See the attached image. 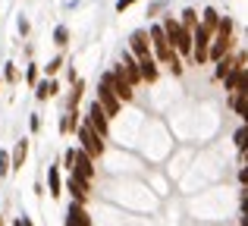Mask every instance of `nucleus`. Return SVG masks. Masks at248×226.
<instances>
[{"instance_id":"ea45409f","label":"nucleus","mask_w":248,"mask_h":226,"mask_svg":"<svg viewBox=\"0 0 248 226\" xmlns=\"http://www.w3.org/2000/svg\"><path fill=\"white\" fill-rule=\"evenodd\" d=\"M239 226H248V211H242V217H239Z\"/></svg>"},{"instance_id":"9d476101","label":"nucleus","mask_w":248,"mask_h":226,"mask_svg":"<svg viewBox=\"0 0 248 226\" xmlns=\"http://www.w3.org/2000/svg\"><path fill=\"white\" fill-rule=\"evenodd\" d=\"M66 192L73 195V201H79V204H88L91 201V182H85V179H79V176H69L66 179Z\"/></svg>"},{"instance_id":"c03bdc74","label":"nucleus","mask_w":248,"mask_h":226,"mask_svg":"<svg viewBox=\"0 0 248 226\" xmlns=\"http://www.w3.org/2000/svg\"><path fill=\"white\" fill-rule=\"evenodd\" d=\"M0 85H3V79H0Z\"/></svg>"},{"instance_id":"6ab92c4d","label":"nucleus","mask_w":248,"mask_h":226,"mask_svg":"<svg viewBox=\"0 0 248 226\" xmlns=\"http://www.w3.org/2000/svg\"><path fill=\"white\" fill-rule=\"evenodd\" d=\"M232 54H236V50H232ZM223 57V60H220V63H214V79H217V82H223L226 79V75H230V69L232 66H236V57Z\"/></svg>"},{"instance_id":"37998d69","label":"nucleus","mask_w":248,"mask_h":226,"mask_svg":"<svg viewBox=\"0 0 248 226\" xmlns=\"http://www.w3.org/2000/svg\"><path fill=\"white\" fill-rule=\"evenodd\" d=\"M63 226H73V223H66V220H63Z\"/></svg>"},{"instance_id":"b1692460","label":"nucleus","mask_w":248,"mask_h":226,"mask_svg":"<svg viewBox=\"0 0 248 226\" xmlns=\"http://www.w3.org/2000/svg\"><path fill=\"white\" fill-rule=\"evenodd\" d=\"M242 69H245V66H232L230 75L223 79V88H226L230 94H236V85H239V75H242Z\"/></svg>"},{"instance_id":"e433bc0d","label":"nucleus","mask_w":248,"mask_h":226,"mask_svg":"<svg viewBox=\"0 0 248 226\" xmlns=\"http://www.w3.org/2000/svg\"><path fill=\"white\" fill-rule=\"evenodd\" d=\"M132 3H139V0H116V13H126Z\"/></svg>"},{"instance_id":"c85d7f7f","label":"nucleus","mask_w":248,"mask_h":226,"mask_svg":"<svg viewBox=\"0 0 248 226\" xmlns=\"http://www.w3.org/2000/svg\"><path fill=\"white\" fill-rule=\"evenodd\" d=\"M232 29H236V22H232L230 16H223V19H220V25H217V35H223V38H232Z\"/></svg>"},{"instance_id":"bb28decb","label":"nucleus","mask_w":248,"mask_h":226,"mask_svg":"<svg viewBox=\"0 0 248 226\" xmlns=\"http://www.w3.org/2000/svg\"><path fill=\"white\" fill-rule=\"evenodd\" d=\"M0 79H3L6 85H16L19 73H16V66H13V60H6V63H3V75H0Z\"/></svg>"},{"instance_id":"423d86ee","label":"nucleus","mask_w":248,"mask_h":226,"mask_svg":"<svg viewBox=\"0 0 248 226\" xmlns=\"http://www.w3.org/2000/svg\"><path fill=\"white\" fill-rule=\"evenodd\" d=\"M85 122H88V126L94 129V132L101 135V138H107V135H110V116L104 113V107L97 104V101H91V104H88V113H85Z\"/></svg>"},{"instance_id":"7c9ffc66","label":"nucleus","mask_w":248,"mask_h":226,"mask_svg":"<svg viewBox=\"0 0 248 226\" xmlns=\"http://www.w3.org/2000/svg\"><path fill=\"white\" fill-rule=\"evenodd\" d=\"M236 94H239V98H248V66L242 69V75H239V85H236Z\"/></svg>"},{"instance_id":"0eeeda50","label":"nucleus","mask_w":248,"mask_h":226,"mask_svg":"<svg viewBox=\"0 0 248 226\" xmlns=\"http://www.w3.org/2000/svg\"><path fill=\"white\" fill-rule=\"evenodd\" d=\"M129 54H132L135 60L154 57L151 54V35H148V29H135L132 35H129Z\"/></svg>"},{"instance_id":"393cba45","label":"nucleus","mask_w":248,"mask_h":226,"mask_svg":"<svg viewBox=\"0 0 248 226\" xmlns=\"http://www.w3.org/2000/svg\"><path fill=\"white\" fill-rule=\"evenodd\" d=\"M38 82H41V73H38V63H29V66H25V85H29V88H35Z\"/></svg>"},{"instance_id":"f704fd0d","label":"nucleus","mask_w":248,"mask_h":226,"mask_svg":"<svg viewBox=\"0 0 248 226\" xmlns=\"http://www.w3.org/2000/svg\"><path fill=\"white\" fill-rule=\"evenodd\" d=\"M13 226H35V223H31L29 214H19V217H13Z\"/></svg>"},{"instance_id":"4be33fe9","label":"nucleus","mask_w":248,"mask_h":226,"mask_svg":"<svg viewBox=\"0 0 248 226\" xmlns=\"http://www.w3.org/2000/svg\"><path fill=\"white\" fill-rule=\"evenodd\" d=\"M179 22H182V29H188V31H192L195 25L201 22V13H198V10H192V6H186V10L179 13Z\"/></svg>"},{"instance_id":"2eb2a0df","label":"nucleus","mask_w":248,"mask_h":226,"mask_svg":"<svg viewBox=\"0 0 248 226\" xmlns=\"http://www.w3.org/2000/svg\"><path fill=\"white\" fill-rule=\"evenodd\" d=\"M139 66H141V79H145V85H154V82L160 79V63L154 60V57L139 60Z\"/></svg>"},{"instance_id":"4c0bfd02","label":"nucleus","mask_w":248,"mask_h":226,"mask_svg":"<svg viewBox=\"0 0 248 226\" xmlns=\"http://www.w3.org/2000/svg\"><path fill=\"white\" fill-rule=\"evenodd\" d=\"M29 29H31V25H29V19H25V16H19V31H22V35H29Z\"/></svg>"},{"instance_id":"4468645a","label":"nucleus","mask_w":248,"mask_h":226,"mask_svg":"<svg viewBox=\"0 0 248 226\" xmlns=\"http://www.w3.org/2000/svg\"><path fill=\"white\" fill-rule=\"evenodd\" d=\"M82 120L85 116L79 110H66V113H60V122H57V129H60V135H69V132H79V126H82Z\"/></svg>"},{"instance_id":"5701e85b","label":"nucleus","mask_w":248,"mask_h":226,"mask_svg":"<svg viewBox=\"0 0 248 226\" xmlns=\"http://www.w3.org/2000/svg\"><path fill=\"white\" fill-rule=\"evenodd\" d=\"M232 145H236V151H245L248 148V122H242V126L232 132Z\"/></svg>"},{"instance_id":"aec40b11","label":"nucleus","mask_w":248,"mask_h":226,"mask_svg":"<svg viewBox=\"0 0 248 226\" xmlns=\"http://www.w3.org/2000/svg\"><path fill=\"white\" fill-rule=\"evenodd\" d=\"M220 19H223V16H220V13L214 10V6H204V13H201V25H204V29H211L214 35H217V25H220Z\"/></svg>"},{"instance_id":"c9c22d12","label":"nucleus","mask_w":248,"mask_h":226,"mask_svg":"<svg viewBox=\"0 0 248 226\" xmlns=\"http://www.w3.org/2000/svg\"><path fill=\"white\" fill-rule=\"evenodd\" d=\"M239 211H248V185L239 192Z\"/></svg>"},{"instance_id":"f3484780","label":"nucleus","mask_w":248,"mask_h":226,"mask_svg":"<svg viewBox=\"0 0 248 226\" xmlns=\"http://www.w3.org/2000/svg\"><path fill=\"white\" fill-rule=\"evenodd\" d=\"M13 173L16 170H22V164H25V157H29V138H19L16 141V148H13Z\"/></svg>"},{"instance_id":"a19ab883","label":"nucleus","mask_w":248,"mask_h":226,"mask_svg":"<svg viewBox=\"0 0 248 226\" xmlns=\"http://www.w3.org/2000/svg\"><path fill=\"white\" fill-rule=\"evenodd\" d=\"M239 160H242V164H248V148H245V151H239Z\"/></svg>"},{"instance_id":"7ed1b4c3","label":"nucleus","mask_w":248,"mask_h":226,"mask_svg":"<svg viewBox=\"0 0 248 226\" xmlns=\"http://www.w3.org/2000/svg\"><path fill=\"white\" fill-rule=\"evenodd\" d=\"M192 41H195V47H192V63H195V66L211 63V60H207V54H211V44H214V31L204 29V25L198 22L192 29Z\"/></svg>"},{"instance_id":"1a4fd4ad","label":"nucleus","mask_w":248,"mask_h":226,"mask_svg":"<svg viewBox=\"0 0 248 226\" xmlns=\"http://www.w3.org/2000/svg\"><path fill=\"white\" fill-rule=\"evenodd\" d=\"M232 50H236V41H232V38L214 35V44H211V54H207V60H211V63H220L223 57H230Z\"/></svg>"},{"instance_id":"412c9836","label":"nucleus","mask_w":248,"mask_h":226,"mask_svg":"<svg viewBox=\"0 0 248 226\" xmlns=\"http://www.w3.org/2000/svg\"><path fill=\"white\" fill-rule=\"evenodd\" d=\"M230 107L232 113L239 116L242 122H248V98H239V94H230Z\"/></svg>"},{"instance_id":"20e7f679","label":"nucleus","mask_w":248,"mask_h":226,"mask_svg":"<svg viewBox=\"0 0 248 226\" xmlns=\"http://www.w3.org/2000/svg\"><path fill=\"white\" fill-rule=\"evenodd\" d=\"M76 138H79V148H82V151H85V154H91L94 160H97V157H104V151H107V138H101V135H97L85 120H82L79 132H76Z\"/></svg>"},{"instance_id":"79ce46f5","label":"nucleus","mask_w":248,"mask_h":226,"mask_svg":"<svg viewBox=\"0 0 248 226\" xmlns=\"http://www.w3.org/2000/svg\"><path fill=\"white\" fill-rule=\"evenodd\" d=\"M0 226H3V214H0Z\"/></svg>"},{"instance_id":"f8f14e48","label":"nucleus","mask_w":248,"mask_h":226,"mask_svg":"<svg viewBox=\"0 0 248 226\" xmlns=\"http://www.w3.org/2000/svg\"><path fill=\"white\" fill-rule=\"evenodd\" d=\"M66 223L73 226H91V217H88V204H79V201H69L66 208V217H63Z\"/></svg>"},{"instance_id":"f257e3e1","label":"nucleus","mask_w":248,"mask_h":226,"mask_svg":"<svg viewBox=\"0 0 248 226\" xmlns=\"http://www.w3.org/2000/svg\"><path fill=\"white\" fill-rule=\"evenodd\" d=\"M148 35H151V54H154V60L160 63V66H170V63L176 60V50L170 47V38H167V31H164V25L160 22H154L151 29H148Z\"/></svg>"},{"instance_id":"9b49d317","label":"nucleus","mask_w":248,"mask_h":226,"mask_svg":"<svg viewBox=\"0 0 248 226\" xmlns=\"http://www.w3.org/2000/svg\"><path fill=\"white\" fill-rule=\"evenodd\" d=\"M123 73H126V79H129V85H132V88H139V85H145V79H141V66H139V60H135V57L132 54H129V50H126V54H123Z\"/></svg>"},{"instance_id":"58836bf2","label":"nucleus","mask_w":248,"mask_h":226,"mask_svg":"<svg viewBox=\"0 0 248 226\" xmlns=\"http://www.w3.org/2000/svg\"><path fill=\"white\" fill-rule=\"evenodd\" d=\"M31 192H35V195L41 198V195H44V185H41V182H38V179H35V185H31Z\"/></svg>"},{"instance_id":"a211bd4d","label":"nucleus","mask_w":248,"mask_h":226,"mask_svg":"<svg viewBox=\"0 0 248 226\" xmlns=\"http://www.w3.org/2000/svg\"><path fill=\"white\" fill-rule=\"evenodd\" d=\"M82 98H85V79L73 82V88H69V98H66V110H79Z\"/></svg>"},{"instance_id":"c756f323","label":"nucleus","mask_w":248,"mask_h":226,"mask_svg":"<svg viewBox=\"0 0 248 226\" xmlns=\"http://www.w3.org/2000/svg\"><path fill=\"white\" fill-rule=\"evenodd\" d=\"M60 69H63V54H57L54 60H50L47 66H44V73H47V79H54V75L60 73Z\"/></svg>"},{"instance_id":"f03ea898","label":"nucleus","mask_w":248,"mask_h":226,"mask_svg":"<svg viewBox=\"0 0 248 226\" xmlns=\"http://www.w3.org/2000/svg\"><path fill=\"white\" fill-rule=\"evenodd\" d=\"M101 79L107 82L110 88H113V91H116V98H120L123 104H132V101H135V88L129 85L126 73H123V63H113V69H104V73H101Z\"/></svg>"},{"instance_id":"6e6552de","label":"nucleus","mask_w":248,"mask_h":226,"mask_svg":"<svg viewBox=\"0 0 248 226\" xmlns=\"http://www.w3.org/2000/svg\"><path fill=\"white\" fill-rule=\"evenodd\" d=\"M69 176H79V179H85V182H94V157L85 154L82 148H76V166H73Z\"/></svg>"},{"instance_id":"a878e982","label":"nucleus","mask_w":248,"mask_h":226,"mask_svg":"<svg viewBox=\"0 0 248 226\" xmlns=\"http://www.w3.org/2000/svg\"><path fill=\"white\" fill-rule=\"evenodd\" d=\"M54 44H57L60 50L69 44V29H66V25H57V29H54Z\"/></svg>"},{"instance_id":"ddd939ff","label":"nucleus","mask_w":248,"mask_h":226,"mask_svg":"<svg viewBox=\"0 0 248 226\" xmlns=\"http://www.w3.org/2000/svg\"><path fill=\"white\" fill-rule=\"evenodd\" d=\"M47 195L54 201L63 198V173H60V164H50L47 166Z\"/></svg>"},{"instance_id":"cd10ccee","label":"nucleus","mask_w":248,"mask_h":226,"mask_svg":"<svg viewBox=\"0 0 248 226\" xmlns=\"http://www.w3.org/2000/svg\"><path fill=\"white\" fill-rule=\"evenodd\" d=\"M13 173V157H10V151H0V179H6Z\"/></svg>"},{"instance_id":"2f4dec72","label":"nucleus","mask_w":248,"mask_h":226,"mask_svg":"<svg viewBox=\"0 0 248 226\" xmlns=\"http://www.w3.org/2000/svg\"><path fill=\"white\" fill-rule=\"evenodd\" d=\"M63 166H66V170L73 173V166H76V148H69V151L63 154Z\"/></svg>"},{"instance_id":"dca6fc26","label":"nucleus","mask_w":248,"mask_h":226,"mask_svg":"<svg viewBox=\"0 0 248 226\" xmlns=\"http://www.w3.org/2000/svg\"><path fill=\"white\" fill-rule=\"evenodd\" d=\"M60 91V85H57V79H41L35 85V98H38V104H44V101H50L54 94Z\"/></svg>"},{"instance_id":"72a5a7b5","label":"nucleus","mask_w":248,"mask_h":226,"mask_svg":"<svg viewBox=\"0 0 248 226\" xmlns=\"http://www.w3.org/2000/svg\"><path fill=\"white\" fill-rule=\"evenodd\" d=\"M236 179H239V185H242V189H245V185H248V164H242V166H239Z\"/></svg>"},{"instance_id":"473e14b6","label":"nucleus","mask_w":248,"mask_h":226,"mask_svg":"<svg viewBox=\"0 0 248 226\" xmlns=\"http://www.w3.org/2000/svg\"><path fill=\"white\" fill-rule=\"evenodd\" d=\"M29 129H31V132H41V129H44V122H41V116H38V113L29 116Z\"/></svg>"},{"instance_id":"39448f33","label":"nucleus","mask_w":248,"mask_h":226,"mask_svg":"<svg viewBox=\"0 0 248 226\" xmlns=\"http://www.w3.org/2000/svg\"><path fill=\"white\" fill-rule=\"evenodd\" d=\"M94 101H97V104L104 107V113H107L110 120H113V116H120V110H123V101L116 98V91H113V88H110V85H107V82H104V79L97 82V91H94Z\"/></svg>"}]
</instances>
